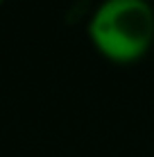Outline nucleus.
I'll return each instance as SVG.
<instances>
[{"label": "nucleus", "mask_w": 154, "mask_h": 157, "mask_svg": "<svg viewBox=\"0 0 154 157\" xmlns=\"http://www.w3.org/2000/svg\"><path fill=\"white\" fill-rule=\"evenodd\" d=\"M0 2H2V0H0Z\"/></svg>", "instance_id": "nucleus-2"}, {"label": "nucleus", "mask_w": 154, "mask_h": 157, "mask_svg": "<svg viewBox=\"0 0 154 157\" xmlns=\"http://www.w3.org/2000/svg\"><path fill=\"white\" fill-rule=\"evenodd\" d=\"M88 36L111 62H136L154 43V9L147 0H104L91 16Z\"/></svg>", "instance_id": "nucleus-1"}]
</instances>
